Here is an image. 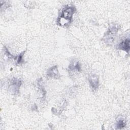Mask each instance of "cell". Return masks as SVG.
<instances>
[{"label": "cell", "mask_w": 130, "mask_h": 130, "mask_svg": "<svg viewBox=\"0 0 130 130\" xmlns=\"http://www.w3.org/2000/svg\"><path fill=\"white\" fill-rule=\"evenodd\" d=\"M76 11L73 5H66L61 10L57 19V23L60 26H67L72 21L73 16Z\"/></svg>", "instance_id": "cell-1"}, {"label": "cell", "mask_w": 130, "mask_h": 130, "mask_svg": "<svg viewBox=\"0 0 130 130\" xmlns=\"http://www.w3.org/2000/svg\"><path fill=\"white\" fill-rule=\"evenodd\" d=\"M119 29V27L118 25L113 24L110 26L103 37V40L105 42L109 44L112 43L114 41Z\"/></svg>", "instance_id": "cell-2"}, {"label": "cell", "mask_w": 130, "mask_h": 130, "mask_svg": "<svg viewBox=\"0 0 130 130\" xmlns=\"http://www.w3.org/2000/svg\"><path fill=\"white\" fill-rule=\"evenodd\" d=\"M21 84V81L16 78L12 80L10 83V90L13 93H17L19 92V88Z\"/></svg>", "instance_id": "cell-3"}, {"label": "cell", "mask_w": 130, "mask_h": 130, "mask_svg": "<svg viewBox=\"0 0 130 130\" xmlns=\"http://www.w3.org/2000/svg\"><path fill=\"white\" fill-rule=\"evenodd\" d=\"M89 83L93 90H96L99 85V77L96 74H92L88 78Z\"/></svg>", "instance_id": "cell-4"}, {"label": "cell", "mask_w": 130, "mask_h": 130, "mask_svg": "<svg viewBox=\"0 0 130 130\" xmlns=\"http://www.w3.org/2000/svg\"><path fill=\"white\" fill-rule=\"evenodd\" d=\"M47 75L48 77L52 78L57 79L59 78V73L57 66H54L50 68L47 71Z\"/></svg>", "instance_id": "cell-5"}, {"label": "cell", "mask_w": 130, "mask_h": 130, "mask_svg": "<svg viewBox=\"0 0 130 130\" xmlns=\"http://www.w3.org/2000/svg\"><path fill=\"white\" fill-rule=\"evenodd\" d=\"M118 48L119 49L125 51L127 53L129 51V38H126L122 40L118 46Z\"/></svg>", "instance_id": "cell-6"}, {"label": "cell", "mask_w": 130, "mask_h": 130, "mask_svg": "<svg viewBox=\"0 0 130 130\" xmlns=\"http://www.w3.org/2000/svg\"><path fill=\"white\" fill-rule=\"evenodd\" d=\"M69 69L72 71H81V66L78 61L73 60L70 63L69 66Z\"/></svg>", "instance_id": "cell-7"}, {"label": "cell", "mask_w": 130, "mask_h": 130, "mask_svg": "<svg viewBox=\"0 0 130 130\" xmlns=\"http://www.w3.org/2000/svg\"><path fill=\"white\" fill-rule=\"evenodd\" d=\"M125 125V121L123 119H119L116 123V128L117 129H122Z\"/></svg>", "instance_id": "cell-8"}]
</instances>
